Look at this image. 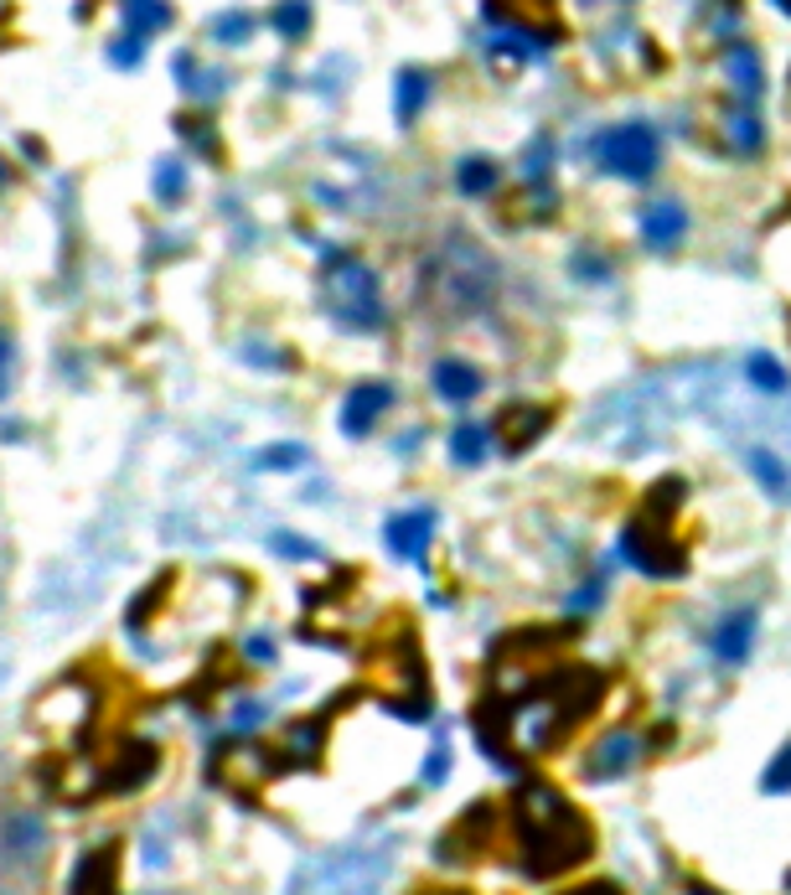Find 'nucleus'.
<instances>
[{
	"instance_id": "nucleus-1",
	"label": "nucleus",
	"mask_w": 791,
	"mask_h": 895,
	"mask_svg": "<svg viewBox=\"0 0 791 895\" xmlns=\"http://www.w3.org/2000/svg\"><path fill=\"white\" fill-rule=\"evenodd\" d=\"M513 844L523 875L554 880L595 855V828L590 818L579 813L564 792H554L549 781H523L513 797Z\"/></svg>"
},
{
	"instance_id": "nucleus-2",
	"label": "nucleus",
	"mask_w": 791,
	"mask_h": 895,
	"mask_svg": "<svg viewBox=\"0 0 791 895\" xmlns=\"http://www.w3.org/2000/svg\"><path fill=\"white\" fill-rule=\"evenodd\" d=\"M419 296L424 306L445 321H466L476 311H487L496 296V264L481 254V243L471 239H451L440 243L435 259H424V275H419Z\"/></svg>"
},
{
	"instance_id": "nucleus-3",
	"label": "nucleus",
	"mask_w": 791,
	"mask_h": 895,
	"mask_svg": "<svg viewBox=\"0 0 791 895\" xmlns=\"http://www.w3.org/2000/svg\"><path fill=\"white\" fill-rule=\"evenodd\" d=\"M615 554L626 559L632 570H642L647 580H678L688 570V538L678 528V513L668 508H642L621 523L615 534Z\"/></svg>"
},
{
	"instance_id": "nucleus-4",
	"label": "nucleus",
	"mask_w": 791,
	"mask_h": 895,
	"mask_svg": "<svg viewBox=\"0 0 791 895\" xmlns=\"http://www.w3.org/2000/svg\"><path fill=\"white\" fill-rule=\"evenodd\" d=\"M321 300H326L332 321L347 332H383V321H388L377 275L357 254H332L321 264Z\"/></svg>"
},
{
	"instance_id": "nucleus-5",
	"label": "nucleus",
	"mask_w": 791,
	"mask_h": 895,
	"mask_svg": "<svg viewBox=\"0 0 791 895\" xmlns=\"http://www.w3.org/2000/svg\"><path fill=\"white\" fill-rule=\"evenodd\" d=\"M383 875H388V849H337L326 859H311L290 895H377Z\"/></svg>"
},
{
	"instance_id": "nucleus-6",
	"label": "nucleus",
	"mask_w": 791,
	"mask_h": 895,
	"mask_svg": "<svg viewBox=\"0 0 791 895\" xmlns=\"http://www.w3.org/2000/svg\"><path fill=\"white\" fill-rule=\"evenodd\" d=\"M595 160H600L606 177L642 187V181H652L657 166H662V135H657L647 120L611 124V130L595 135Z\"/></svg>"
},
{
	"instance_id": "nucleus-7",
	"label": "nucleus",
	"mask_w": 791,
	"mask_h": 895,
	"mask_svg": "<svg viewBox=\"0 0 791 895\" xmlns=\"http://www.w3.org/2000/svg\"><path fill=\"white\" fill-rule=\"evenodd\" d=\"M559 409L554 404H543V398H528V394H513L496 404V415L487 419L492 425V440L502 456H523V451H534L538 440L554 430Z\"/></svg>"
},
{
	"instance_id": "nucleus-8",
	"label": "nucleus",
	"mask_w": 791,
	"mask_h": 895,
	"mask_svg": "<svg viewBox=\"0 0 791 895\" xmlns=\"http://www.w3.org/2000/svg\"><path fill=\"white\" fill-rule=\"evenodd\" d=\"M430 389H435L440 404L471 409L476 398L487 394V368L471 358H460V353H445V358H435V368H430Z\"/></svg>"
},
{
	"instance_id": "nucleus-9",
	"label": "nucleus",
	"mask_w": 791,
	"mask_h": 895,
	"mask_svg": "<svg viewBox=\"0 0 791 895\" xmlns=\"http://www.w3.org/2000/svg\"><path fill=\"white\" fill-rule=\"evenodd\" d=\"M496 823H502V808L496 802H476L466 813L455 818V828L440 838V859H476L492 849Z\"/></svg>"
},
{
	"instance_id": "nucleus-10",
	"label": "nucleus",
	"mask_w": 791,
	"mask_h": 895,
	"mask_svg": "<svg viewBox=\"0 0 791 895\" xmlns=\"http://www.w3.org/2000/svg\"><path fill=\"white\" fill-rule=\"evenodd\" d=\"M394 398H398L394 383H383V379L352 383V389H347V398H341V435H352V440L373 435L377 419L394 409Z\"/></svg>"
},
{
	"instance_id": "nucleus-11",
	"label": "nucleus",
	"mask_w": 791,
	"mask_h": 895,
	"mask_svg": "<svg viewBox=\"0 0 791 895\" xmlns=\"http://www.w3.org/2000/svg\"><path fill=\"white\" fill-rule=\"evenodd\" d=\"M688 234H693V213L683 198H668V192H662V198H652L642 207V243H647V249L673 254Z\"/></svg>"
},
{
	"instance_id": "nucleus-12",
	"label": "nucleus",
	"mask_w": 791,
	"mask_h": 895,
	"mask_svg": "<svg viewBox=\"0 0 791 895\" xmlns=\"http://www.w3.org/2000/svg\"><path fill=\"white\" fill-rule=\"evenodd\" d=\"M430 538H435V513L430 508H404L383 523V544L388 554L409 559V564H424L430 559Z\"/></svg>"
},
{
	"instance_id": "nucleus-13",
	"label": "nucleus",
	"mask_w": 791,
	"mask_h": 895,
	"mask_svg": "<svg viewBox=\"0 0 791 895\" xmlns=\"http://www.w3.org/2000/svg\"><path fill=\"white\" fill-rule=\"evenodd\" d=\"M156 761L160 756H156L151 740H130V745H119L115 756H109V766L94 776V787H99V792H135L140 781H151Z\"/></svg>"
},
{
	"instance_id": "nucleus-14",
	"label": "nucleus",
	"mask_w": 791,
	"mask_h": 895,
	"mask_svg": "<svg viewBox=\"0 0 791 895\" xmlns=\"http://www.w3.org/2000/svg\"><path fill=\"white\" fill-rule=\"evenodd\" d=\"M755 606H734V611H724V617L714 621V632H709V647L714 657L724 663V668H740L745 657H751L755 647Z\"/></svg>"
},
{
	"instance_id": "nucleus-15",
	"label": "nucleus",
	"mask_w": 791,
	"mask_h": 895,
	"mask_svg": "<svg viewBox=\"0 0 791 895\" xmlns=\"http://www.w3.org/2000/svg\"><path fill=\"white\" fill-rule=\"evenodd\" d=\"M68 895H119V844H99L79 855L68 875Z\"/></svg>"
},
{
	"instance_id": "nucleus-16",
	"label": "nucleus",
	"mask_w": 791,
	"mask_h": 895,
	"mask_svg": "<svg viewBox=\"0 0 791 895\" xmlns=\"http://www.w3.org/2000/svg\"><path fill=\"white\" fill-rule=\"evenodd\" d=\"M636 756H642L636 736L615 730V736H606V740H600V745L590 751V756H585V776H590V781H611V776H626V772L636 766Z\"/></svg>"
},
{
	"instance_id": "nucleus-17",
	"label": "nucleus",
	"mask_w": 791,
	"mask_h": 895,
	"mask_svg": "<svg viewBox=\"0 0 791 895\" xmlns=\"http://www.w3.org/2000/svg\"><path fill=\"white\" fill-rule=\"evenodd\" d=\"M445 451H451L455 466H487L496 451V440H492V425H481V419H460L451 430V440H445Z\"/></svg>"
},
{
	"instance_id": "nucleus-18",
	"label": "nucleus",
	"mask_w": 791,
	"mask_h": 895,
	"mask_svg": "<svg viewBox=\"0 0 791 895\" xmlns=\"http://www.w3.org/2000/svg\"><path fill=\"white\" fill-rule=\"evenodd\" d=\"M724 145H730L734 156H760V145H766V124L755 115V104H734L730 115H724Z\"/></svg>"
},
{
	"instance_id": "nucleus-19",
	"label": "nucleus",
	"mask_w": 791,
	"mask_h": 895,
	"mask_svg": "<svg viewBox=\"0 0 791 895\" xmlns=\"http://www.w3.org/2000/svg\"><path fill=\"white\" fill-rule=\"evenodd\" d=\"M502 187V166L492 156H460L455 160V192L460 198H496Z\"/></svg>"
},
{
	"instance_id": "nucleus-20",
	"label": "nucleus",
	"mask_w": 791,
	"mask_h": 895,
	"mask_svg": "<svg viewBox=\"0 0 791 895\" xmlns=\"http://www.w3.org/2000/svg\"><path fill=\"white\" fill-rule=\"evenodd\" d=\"M745 466H751V477L760 481V487H766L771 498H787V492H791V472H787V461L776 456L771 445H751V451H745Z\"/></svg>"
},
{
	"instance_id": "nucleus-21",
	"label": "nucleus",
	"mask_w": 791,
	"mask_h": 895,
	"mask_svg": "<svg viewBox=\"0 0 791 895\" xmlns=\"http://www.w3.org/2000/svg\"><path fill=\"white\" fill-rule=\"evenodd\" d=\"M321 719H296L290 730H285V740H279V761L285 766H300V761H316V751H321Z\"/></svg>"
},
{
	"instance_id": "nucleus-22",
	"label": "nucleus",
	"mask_w": 791,
	"mask_h": 895,
	"mask_svg": "<svg viewBox=\"0 0 791 895\" xmlns=\"http://www.w3.org/2000/svg\"><path fill=\"white\" fill-rule=\"evenodd\" d=\"M124 26H130V37H156L171 26V5L166 0H124Z\"/></svg>"
},
{
	"instance_id": "nucleus-23",
	"label": "nucleus",
	"mask_w": 791,
	"mask_h": 895,
	"mask_svg": "<svg viewBox=\"0 0 791 895\" xmlns=\"http://www.w3.org/2000/svg\"><path fill=\"white\" fill-rule=\"evenodd\" d=\"M730 83H734V94H740V99L755 104V94H760L766 73H760V58H755L751 47H730Z\"/></svg>"
},
{
	"instance_id": "nucleus-24",
	"label": "nucleus",
	"mask_w": 791,
	"mask_h": 895,
	"mask_svg": "<svg viewBox=\"0 0 791 895\" xmlns=\"http://www.w3.org/2000/svg\"><path fill=\"white\" fill-rule=\"evenodd\" d=\"M745 379H751V389H760V394H771V398H781L791 383L781 358H771V353H751V358H745Z\"/></svg>"
},
{
	"instance_id": "nucleus-25",
	"label": "nucleus",
	"mask_w": 791,
	"mask_h": 895,
	"mask_svg": "<svg viewBox=\"0 0 791 895\" xmlns=\"http://www.w3.org/2000/svg\"><path fill=\"white\" fill-rule=\"evenodd\" d=\"M424 99H430V73H424V68H404V73H398V120L404 124L419 120Z\"/></svg>"
},
{
	"instance_id": "nucleus-26",
	"label": "nucleus",
	"mask_w": 791,
	"mask_h": 895,
	"mask_svg": "<svg viewBox=\"0 0 791 895\" xmlns=\"http://www.w3.org/2000/svg\"><path fill=\"white\" fill-rule=\"evenodd\" d=\"M269 21H275V32L285 41H300L305 32H311V5H305V0H279Z\"/></svg>"
},
{
	"instance_id": "nucleus-27",
	"label": "nucleus",
	"mask_w": 791,
	"mask_h": 895,
	"mask_svg": "<svg viewBox=\"0 0 791 895\" xmlns=\"http://www.w3.org/2000/svg\"><path fill=\"white\" fill-rule=\"evenodd\" d=\"M181 192H187V166H181L177 156L160 160V166H156V198L171 207V202H181Z\"/></svg>"
},
{
	"instance_id": "nucleus-28",
	"label": "nucleus",
	"mask_w": 791,
	"mask_h": 895,
	"mask_svg": "<svg viewBox=\"0 0 791 895\" xmlns=\"http://www.w3.org/2000/svg\"><path fill=\"white\" fill-rule=\"evenodd\" d=\"M213 37L228 41V47H238V41L254 37V16H243V11H228V16L213 21Z\"/></svg>"
},
{
	"instance_id": "nucleus-29",
	"label": "nucleus",
	"mask_w": 791,
	"mask_h": 895,
	"mask_svg": "<svg viewBox=\"0 0 791 895\" xmlns=\"http://www.w3.org/2000/svg\"><path fill=\"white\" fill-rule=\"evenodd\" d=\"M760 787H766L771 797L776 792H791V745H781V756L766 766V781H760Z\"/></svg>"
},
{
	"instance_id": "nucleus-30",
	"label": "nucleus",
	"mask_w": 791,
	"mask_h": 895,
	"mask_svg": "<svg viewBox=\"0 0 791 895\" xmlns=\"http://www.w3.org/2000/svg\"><path fill=\"white\" fill-rule=\"evenodd\" d=\"M445 772H451V740L440 736L435 751H430V761H424V781H430V787H440V781H445Z\"/></svg>"
},
{
	"instance_id": "nucleus-31",
	"label": "nucleus",
	"mask_w": 791,
	"mask_h": 895,
	"mask_svg": "<svg viewBox=\"0 0 791 895\" xmlns=\"http://www.w3.org/2000/svg\"><path fill=\"white\" fill-rule=\"evenodd\" d=\"M109 58H115L119 68H135V62L145 58V37H124V41H115V47H109Z\"/></svg>"
},
{
	"instance_id": "nucleus-32",
	"label": "nucleus",
	"mask_w": 791,
	"mask_h": 895,
	"mask_svg": "<svg viewBox=\"0 0 791 895\" xmlns=\"http://www.w3.org/2000/svg\"><path fill=\"white\" fill-rule=\"evenodd\" d=\"M305 461V451L300 445H275V451H264L259 456V466H300Z\"/></svg>"
},
{
	"instance_id": "nucleus-33",
	"label": "nucleus",
	"mask_w": 791,
	"mask_h": 895,
	"mask_svg": "<svg viewBox=\"0 0 791 895\" xmlns=\"http://www.w3.org/2000/svg\"><path fill=\"white\" fill-rule=\"evenodd\" d=\"M11 368H16V347H11V337L0 332V398L11 389Z\"/></svg>"
},
{
	"instance_id": "nucleus-34",
	"label": "nucleus",
	"mask_w": 791,
	"mask_h": 895,
	"mask_svg": "<svg viewBox=\"0 0 791 895\" xmlns=\"http://www.w3.org/2000/svg\"><path fill=\"white\" fill-rule=\"evenodd\" d=\"M559 895H626L615 880H585V885H570V891H559Z\"/></svg>"
},
{
	"instance_id": "nucleus-35",
	"label": "nucleus",
	"mask_w": 791,
	"mask_h": 895,
	"mask_svg": "<svg viewBox=\"0 0 791 895\" xmlns=\"http://www.w3.org/2000/svg\"><path fill=\"white\" fill-rule=\"evenodd\" d=\"M243 647H249V657H254V663H275V642H269V637H249Z\"/></svg>"
},
{
	"instance_id": "nucleus-36",
	"label": "nucleus",
	"mask_w": 791,
	"mask_h": 895,
	"mask_svg": "<svg viewBox=\"0 0 791 895\" xmlns=\"http://www.w3.org/2000/svg\"><path fill=\"white\" fill-rule=\"evenodd\" d=\"M688 895H714V891H709V885H688Z\"/></svg>"
},
{
	"instance_id": "nucleus-37",
	"label": "nucleus",
	"mask_w": 791,
	"mask_h": 895,
	"mask_svg": "<svg viewBox=\"0 0 791 895\" xmlns=\"http://www.w3.org/2000/svg\"><path fill=\"white\" fill-rule=\"evenodd\" d=\"M776 5H781V11H787V16H791V0H776Z\"/></svg>"
},
{
	"instance_id": "nucleus-38",
	"label": "nucleus",
	"mask_w": 791,
	"mask_h": 895,
	"mask_svg": "<svg viewBox=\"0 0 791 895\" xmlns=\"http://www.w3.org/2000/svg\"><path fill=\"white\" fill-rule=\"evenodd\" d=\"M0 187H5V160H0Z\"/></svg>"
},
{
	"instance_id": "nucleus-39",
	"label": "nucleus",
	"mask_w": 791,
	"mask_h": 895,
	"mask_svg": "<svg viewBox=\"0 0 791 895\" xmlns=\"http://www.w3.org/2000/svg\"><path fill=\"white\" fill-rule=\"evenodd\" d=\"M0 678H5V668H0Z\"/></svg>"
}]
</instances>
